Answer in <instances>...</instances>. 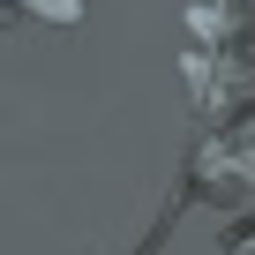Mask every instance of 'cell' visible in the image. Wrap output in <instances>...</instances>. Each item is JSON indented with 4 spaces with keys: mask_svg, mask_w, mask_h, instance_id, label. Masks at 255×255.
Returning a JSON list of instances; mask_svg holds the SVG:
<instances>
[{
    "mask_svg": "<svg viewBox=\"0 0 255 255\" xmlns=\"http://www.w3.org/2000/svg\"><path fill=\"white\" fill-rule=\"evenodd\" d=\"M38 8H45L53 23H75V15H83V8H75V0H38Z\"/></svg>",
    "mask_w": 255,
    "mask_h": 255,
    "instance_id": "cell-1",
    "label": "cell"
}]
</instances>
